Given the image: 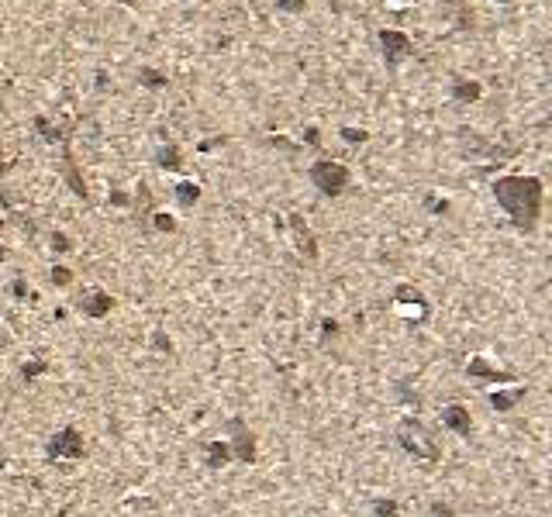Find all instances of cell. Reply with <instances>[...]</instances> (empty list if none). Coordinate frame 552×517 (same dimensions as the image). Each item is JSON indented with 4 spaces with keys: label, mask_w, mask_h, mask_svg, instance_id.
Masks as SVG:
<instances>
[{
    "label": "cell",
    "mask_w": 552,
    "mask_h": 517,
    "mask_svg": "<svg viewBox=\"0 0 552 517\" xmlns=\"http://www.w3.org/2000/svg\"><path fill=\"white\" fill-rule=\"evenodd\" d=\"M494 200L518 231H532L542 214V180L535 176H501L494 183Z\"/></svg>",
    "instance_id": "6da1fadb"
},
{
    "label": "cell",
    "mask_w": 552,
    "mask_h": 517,
    "mask_svg": "<svg viewBox=\"0 0 552 517\" xmlns=\"http://www.w3.org/2000/svg\"><path fill=\"white\" fill-rule=\"evenodd\" d=\"M311 183H314L325 197H339L342 190L349 187V169H345L342 162L318 159L311 166Z\"/></svg>",
    "instance_id": "7a4b0ae2"
},
{
    "label": "cell",
    "mask_w": 552,
    "mask_h": 517,
    "mask_svg": "<svg viewBox=\"0 0 552 517\" xmlns=\"http://www.w3.org/2000/svg\"><path fill=\"white\" fill-rule=\"evenodd\" d=\"M380 52H383V62H386V69H397L411 52H415V45H411V39L404 35V32H393V28H383L380 35Z\"/></svg>",
    "instance_id": "3957f363"
},
{
    "label": "cell",
    "mask_w": 552,
    "mask_h": 517,
    "mask_svg": "<svg viewBox=\"0 0 552 517\" xmlns=\"http://www.w3.org/2000/svg\"><path fill=\"white\" fill-rule=\"evenodd\" d=\"M48 459H83L86 445H83V435L73 431V428H62L55 435L48 438Z\"/></svg>",
    "instance_id": "277c9868"
},
{
    "label": "cell",
    "mask_w": 552,
    "mask_h": 517,
    "mask_svg": "<svg viewBox=\"0 0 552 517\" xmlns=\"http://www.w3.org/2000/svg\"><path fill=\"white\" fill-rule=\"evenodd\" d=\"M400 445L408 452H415L418 459H438V448L431 445V438L425 435V428L418 421H404L400 424Z\"/></svg>",
    "instance_id": "5b68a950"
},
{
    "label": "cell",
    "mask_w": 552,
    "mask_h": 517,
    "mask_svg": "<svg viewBox=\"0 0 552 517\" xmlns=\"http://www.w3.org/2000/svg\"><path fill=\"white\" fill-rule=\"evenodd\" d=\"M231 431H235V438H231V452H235V459H238V462H253L255 459V441H253V435L245 431V424H242V421H231Z\"/></svg>",
    "instance_id": "8992f818"
},
{
    "label": "cell",
    "mask_w": 552,
    "mask_h": 517,
    "mask_svg": "<svg viewBox=\"0 0 552 517\" xmlns=\"http://www.w3.org/2000/svg\"><path fill=\"white\" fill-rule=\"evenodd\" d=\"M111 307H114V300H111L104 290H90V293L80 297V311H83L86 318H104Z\"/></svg>",
    "instance_id": "52a82bcc"
},
{
    "label": "cell",
    "mask_w": 552,
    "mask_h": 517,
    "mask_svg": "<svg viewBox=\"0 0 552 517\" xmlns=\"http://www.w3.org/2000/svg\"><path fill=\"white\" fill-rule=\"evenodd\" d=\"M449 93H452V100L456 104H476L480 97H483V86L476 80H466V76H456L452 86H449Z\"/></svg>",
    "instance_id": "ba28073f"
},
{
    "label": "cell",
    "mask_w": 552,
    "mask_h": 517,
    "mask_svg": "<svg viewBox=\"0 0 552 517\" xmlns=\"http://www.w3.org/2000/svg\"><path fill=\"white\" fill-rule=\"evenodd\" d=\"M442 424L452 428L456 435H469V428H473V424H469V414L463 410V407H456V403L442 410Z\"/></svg>",
    "instance_id": "9c48e42d"
},
{
    "label": "cell",
    "mask_w": 552,
    "mask_h": 517,
    "mask_svg": "<svg viewBox=\"0 0 552 517\" xmlns=\"http://www.w3.org/2000/svg\"><path fill=\"white\" fill-rule=\"evenodd\" d=\"M290 228H294V239H297V248L307 255V259H314L318 255V248H314V239H311V231H307V224H304V217L294 214L290 217Z\"/></svg>",
    "instance_id": "30bf717a"
},
{
    "label": "cell",
    "mask_w": 552,
    "mask_h": 517,
    "mask_svg": "<svg viewBox=\"0 0 552 517\" xmlns=\"http://www.w3.org/2000/svg\"><path fill=\"white\" fill-rule=\"evenodd\" d=\"M228 459H231L228 445H221V441H211V448H208V462H211L214 469H221V466H224Z\"/></svg>",
    "instance_id": "8fae6325"
},
{
    "label": "cell",
    "mask_w": 552,
    "mask_h": 517,
    "mask_svg": "<svg viewBox=\"0 0 552 517\" xmlns=\"http://www.w3.org/2000/svg\"><path fill=\"white\" fill-rule=\"evenodd\" d=\"M197 197H201L197 183H180V187H176V200H180L183 207H194V203H197Z\"/></svg>",
    "instance_id": "7c38bea8"
},
{
    "label": "cell",
    "mask_w": 552,
    "mask_h": 517,
    "mask_svg": "<svg viewBox=\"0 0 552 517\" xmlns=\"http://www.w3.org/2000/svg\"><path fill=\"white\" fill-rule=\"evenodd\" d=\"M156 159H159L163 169H176V166H180V152H176V145H163Z\"/></svg>",
    "instance_id": "4fadbf2b"
},
{
    "label": "cell",
    "mask_w": 552,
    "mask_h": 517,
    "mask_svg": "<svg viewBox=\"0 0 552 517\" xmlns=\"http://www.w3.org/2000/svg\"><path fill=\"white\" fill-rule=\"evenodd\" d=\"M42 372H45L42 358H35V362H28V365H25V380H35V376H42Z\"/></svg>",
    "instance_id": "5bb4252c"
},
{
    "label": "cell",
    "mask_w": 552,
    "mask_h": 517,
    "mask_svg": "<svg viewBox=\"0 0 552 517\" xmlns=\"http://www.w3.org/2000/svg\"><path fill=\"white\" fill-rule=\"evenodd\" d=\"M342 138L345 142H366V131L363 128H342Z\"/></svg>",
    "instance_id": "9a60e30c"
},
{
    "label": "cell",
    "mask_w": 552,
    "mask_h": 517,
    "mask_svg": "<svg viewBox=\"0 0 552 517\" xmlns=\"http://www.w3.org/2000/svg\"><path fill=\"white\" fill-rule=\"evenodd\" d=\"M142 83H145V86H163L166 80H163L156 69H142Z\"/></svg>",
    "instance_id": "2e32d148"
},
{
    "label": "cell",
    "mask_w": 552,
    "mask_h": 517,
    "mask_svg": "<svg viewBox=\"0 0 552 517\" xmlns=\"http://www.w3.org/2000/svg\"><path fill=\"white\" fill-rule=\"evenodd\" d=\"M518 397H521V394H511V397H508V394H494V407H501V410H508V407H511V403H514V400H518Z\"/></svg>",
    "instance_id": "e0dca14e"
},
{
    "label": "cell",
    "mask_w": 552,
    "mask_h": 517,
    "mask_svg": "<svg viewBox=\"0 0 552 517\" xmlns=\"http://www.w3.org/2000/svg\"><path fill=\"white\" fill-rule=\"evenodd\" d=\"M69 269H66V266H55V273H52V283H55V286H66V283H69Z\"/></svg>",
    "instance_id": "ac0fdd59"
},
{
    "label": "cell",
    "mask_w": 552,
    "mask_h": 517,
    "mask_svg": "<svg viewBox=\"0 0 552 517\" xmlns=\"http://www.w3.org/2000/svg\"><path fill=\"white\" fill-rule=\"evenodd\" d=\"M156 228L159 231H173L176 224H173V217H166V214H156Z\"/></svg>",
    "instance_id": "d6986e66"
},
{
    "label": "cell",
    "mask_w": 552,
    "mask_h": 517,
    "mask_svg": "<svg viewBox=\"0 0 552 517\" xmlns=\"http://www.w3.org/2000/svg\"><path fill=\"white\" fill-rule=\"evenodd\" d=\"M52 248H55V252H66V248H69V239L55 231V235H52Z\"/></svg>",
    "instance_id": "ffe728a7"
},
{
    "label": "cell",
    "mask_w": 552,
    "mask_h": 517,
    "mask_svg": "<svg viewBox=\"0 0 552 517\" xmlns=\"http://www.w3.org/2000/svg\"><path fill=\"white\" fill-rule=\"evenodd\" d=\"M393 511H397V507H393L390 500H380V504H377V517H390Z\"/></svg>",
    "instance_id": "44dd1931"
},
{
    "label": "cell",
    "mask_w": 552,
    "mask_h": 517,
    "mask_svg": "<svg viewBox=\"0 0 552 517\" xmlns=\"http://www.w3.org/2000/svg\"><path fill=\"white\" fill-rule=\"evenodd\" d=\"M283 11H297V7H304V0H276Z\"/></svg>",
    "instance_id": "7402d4cb"
},
{
    "label": "cell",
    "mask_w": 552,
    "mask_h": 517,
    "mask_svg": "<svg viewBox=\"0 0 552 517\" xmlns=\"http://www.w3.org/2000/svg\"><path fill=\"white\" fill-rule=\"evenodd\" d=\"M494 4H511V0H494Z\"/></svg>",
    "instance_id": "603a6c76"
},
{
    "label": "cell",
    "mask_w": 552,
    "mask_h": 517,
    "mask_svg": "<svg viewBox=\"0 0 552 517\" xmlns=\"http://www.w3.org/2000/svg\"><path fill=\"white\" fill-rule=\"evenodd\" d=\"M397 4H408V0H397Z\"/></svg>",
    "instance_id": "cb8c5ba5"
}]
</instances>
